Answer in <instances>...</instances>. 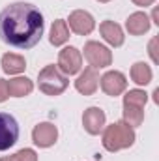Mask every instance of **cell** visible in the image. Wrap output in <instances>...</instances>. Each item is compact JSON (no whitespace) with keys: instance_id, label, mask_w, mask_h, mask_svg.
<instances>
[{"instance_id":"603a6c76","label":"cell","mask_w":159,"mask_h":161,"mask_svg":"<svg viewBox=\"0 0 159 161\" xmlns=\"http://www.w3.org/2000/svg\"><path fill=\"white\" fill-rule=\"evenodd\" d=\"M135 6H142V8H146V6H152L156 0H131Z\"/></svg>"},{"instance_id":"7c38bea8","label":"cell","mask_w":159,"mask_h":161,"mask_svg":"<svg viewBox=\"0 0 159 161\" xmlns=\"http://www.w3.org/2000/svg\"><path fill=\"white\" fill-rule=\"evenodd\" d=\"M150 26H152V21L144 11H135L125 21V28L131 36H142L150 30Z\"/></svg>"},{"instance_id":"ffe728a7","label":"cell","mask_w":159,"mask_h":161,"mask_svg":"<svg viewBox=\"0 0 159 161\" xmlns=\"http://www.w3.org/2000/svg\"><path fill=\"white\" fill-rule=\"evenodd\" d=\"M0 161H38V154L32 148H23V150H19L13 156L0 158Z\"/></svg>"},{"instance_id":"8992f818","label":"cell","mask_w":159,"mask_h":161,"mask_svg":"<svg viewBox=\"0 0 159 161\" xmlns=\"http://www.w3.org/2000/svg\"><path fill=\"white\" fill-rule=\"evenodd\" d=\"M82 68V54L77 47H64L58 54V69L64 75H75Z\"/></svg>"},{"instance_id":"cb8c5ba5","label":"cell","mask_w":159,"mask_h":161,"mask_svg":"<svg viewBox=\"0 0 159 161\" xmlns=\"http://www.w3.org/2000/svg\"><path fill=\"white\" fill-rule=\"evenodd\" d=\"M97 2H101V4H105V2H111V0H97Z\"/></svg>"},{"instance_id":"e0dca14e","label":"cell","mask_w":159,"mask_h":161,"mask_svg":"<svg viewBox=\"0 0 159 161\" xmlns=\"http://www.w3.org/2000/svg\"><path fill=\"white\" fill-rule=\"evenodd\" d=\"M152 77H154V73H152V68H150L148 64H144V62H135V64L131 66V79H133L135 84L146 86V84L152 82Z\"/></svg>"},{"instance_id":"5b68a950","label":"cell","mask_w":159,"mask_h":161,"mask_svg":"<svg viewBox=\"0 0 159 161\" xmlns=\"http://www.w3.org/2000/svg\"><path fill=\"white\" fill-rule=\"evenodd\" d=\"M19 139V124L9 113H0V152L11 148Z\"/></svg>"},{"instance_id":"7a4b0ae2","label":"cell","mask_w":159,"mask_h":161,"mask_svg":"<svg viewBox=\"0 0 159 161\" xmlns=\"http://www.w3.org/2000/svg\"><path fill=\"white\" fill-rule=\"evenodd\" d=\"M101 142H103L105 150H109V152L125 150V148L133 146V142H135V129L123 120L114 122V124L105 127Z\"/></svg>"},{"instance_id":"277c9868","label":"cell","mask_w":159,"mask_h":161,"mask_svg":"<svg viewBox=\"0 0 159 161\" xmlns=\"http://www.w3.org/2000/svg\"><path fill=\"white\" fill-rule=\"evenodd\" d=\"M84 58L88 60L90 68L99 69V68H107L112 64V53L109 47L101 45L99 41H88L84 45Z\"/></svg>"},{"instance_id":"2e32d148","label":"cell","mask_w":159,"mask_h":161,"mask_svg":"<svg viewBox=\"0 0 159 161\" xmlns=\"http://www.w3.org/2000/svg\"><path fill=\"white\" fill-rule=\"evenodd\" d=\"M68 40H69V26H68V23L64 19H56L52 23V26H51V36H49L51 45L60 47Z\"/></svg>"},{"instance_id":"4fadbf2b","label":"cell","mask_w":159,"mask_h":161,"mask_svg":"<svg viewBox=\"0 0 159 161\" xmlns=\"http://www.w3.org/2000/svg\"><path fill=\"white\" fill-rule=\"evenodd\" d=\"M99 32H101L103 40L107 41L109 45H112V47L123 45V40H125L123 30H122V26L116 25L114 21H103V23L99 25Z\"/></svg>"},{"instance_id":"52a82bcc","label":"cell","mask_w":159,"mask_h":161,"mask_svg":"<svg viewBox=\"0 0 159 161\" xmlns=\"http://www.w3.org/2000/svg\"><path fill=\"white\" fill-rule=\"evenodd\" d=\"M58 139V129L54 124L51 122H43V124H38L32 131V141L34 144H38L40 148H49L56 142Z\"/></svg>"},{"instance_id":"ba28073f","label":"cell","mask_w":159,"mask_h":161,"mask_svg":"<svg viewBox=\"0 0 159 161\" xmlns=\"http://www.w3.org/2000/svg\"><path fill=\"white\" fill-rule=\"evenodd\" d=\"M99 80H101V90L112 97L120 96L127 88V79L122 71H107Z\"/></svg>"},{"instance_id":"8fae6325","label":"cell","mask_w":159,"mask_h":161,"mask_svg":"<svg viewBox=\"0 0 159 161\" xmlns=\"http://www.w3.org/2000/svg\"><path fill=\"white\" fill-rule=\"evenodd\" d=\"M82 125L90 135H99L105 125V113L99 107H90L82 114Z\"/></svg>"},{"instance_id":"3957f363","label":"cell","mask_w":159,"mask_h":161,"mask_svg":"<svg viewBox=\"0 0 159 161\" xmlns=\"http://www.w3.org/2000/svg\"><path fill=\"white\" fill-rule=\"evenodd\" d=\"M38 86L45 96H60L69 86V80H68V75H64L58 69V66L49 64L38 75Z\"/></svg>"},{"instance_id":"44dd1931","label":"cell","mask_w":159,"mask_h":161,"mask_svg":"<svg viewBox=\"0 0 159 161\" xmlns=\"http://www.w3.org/2000/svg\"><path fill=\"white\" fill-rule=\"evenodd\" d=\"M8 97H9V92H8V80L0 79V103H4Z\"/></svg>"},{"instance_id":"d6986e66","label":"cell","mask_w":159,"mask_h":161,"mask_svg":"<svg viewBox=\"0 0 159 161\" xmlns=\"http://www.w3.org/2000/svg\"><path fill=\"white\" fill-rule=\"evenodd\" d=\"M146 101H148V94L144 90H129L123 96V103L125 105H135V107H142L144 109Z\"/></svg>"},{"instance_id":"ac0fdd59","label":"cell","mask_w":159,"mask_h":161,"mask_svg":"<svg viewBox=\"0 0 159 161\" xmlns=\"http://www.w3.org/2000/svg\"><path fill=\"white\" fill-rule=\"evenodd\" d=\"M144 120V109L142 107H135V105H125L123 103V122L129 124L131 127L140 125Z\"/></svg>"},{"instance_id":"30bf717a","label":"cell","mask_w":159,"mask_h":161,"mask_svg":"<svg viewBox=\"0 0 159 161\" xmlns=\"http://www.w3.org/2000/svg\"><path fill=\"white\" fill-rule=\"evenodd\" d=\"M99 86V73L94 68H86L75 80V88L82 96H92Z\"/></svg>"},{"instance_id":"5bb4252c","label":"cell","mask_w":159,"mask_h":161,"mask_svg":"<svg viewBox=\"0 0 159 161\" xmlns=\"http://www.w3.org/2000/svg\"><path fill=\"white\" fill-rule=\"evenodd\" d=\"M0 64H2L4 73H9V75L21 73V71H25V68H26V60H25L21 54H15V53H6V54L2 56Z\"/></svg>"},{"instance_id":"7402d4cb","label":"cell","mask_w":159,"mask_h":161,"mask_svg":"<svg viewBox=\"0 0 159 161\" xmlns=\"http://www.w3.org/2000/svg\"><path fill=\"white\" fill-rule=\"evenodd\" d=\"M156 45H157V38H154V40L150 41V56H152V60H154V64H157V54H156Z\"/></svg>"},{"instance_id":"6da1fadb","label":"cell","mask_w":159,"mask_h":161,"mask_svg":"<svg viewBox=\"0 0 159 161\" xmlns=\"http://www.w3.org/2000/svg\"><path fill=\"white\" fill-rule=\"evenodd\" d=\"M43 15L28 2H15L0 13V40L15 49H30L43 36Z\"/></svg>"},{"instance_id":"9c48e42d","label":"cell","mask_w":159,"mask_h":161,"mask_svg":"<svg viewBox=\"0 0 159 161\" xmlns=\"http://www.w3.org/2000/svg\"><path fill=\"white\" fill-rule=\"evenodd\" d=\"M69 28L75 32V34H79V36H86V34H90L94 28H96V21H94V17L88 13V11H84V9H75V11H71V15H69Z\"/></svg>"},{"instance_id":"9a60e30c","label":"cell","mask_w":159,"mask_h":161,"mask_svg":"<svg viewBox=\"0 0 159 161\" xmlns=\"http://www.w3.org/2000/svg\"><path fill=\"white\" fill-rule=\"evenodd\" d=\"M34 90V82L28 77H15L8 80V92L13 97H25Z\"/></svg>"}]
</instances>
